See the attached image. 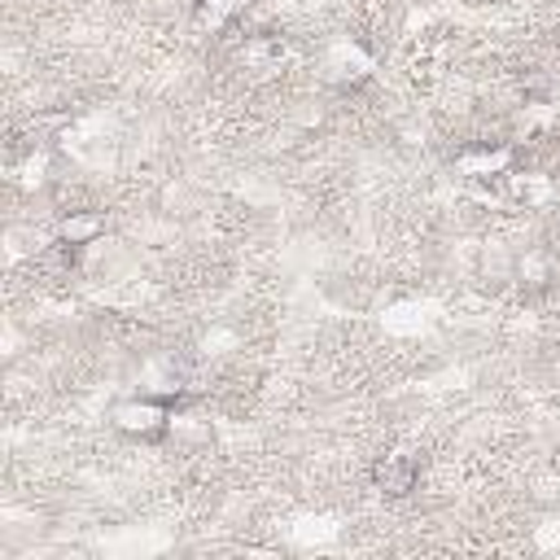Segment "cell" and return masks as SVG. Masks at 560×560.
<instances>
[{
    "label": "cell",
    "mask_w": 560,
    "mask_h": 560,
    "mask_svg": "<svg viewBox=\"0 0 560 560\" xmlns=\"http://www.w3.org/2000/svg\"><path fill=\"white\" fill-rule=\"evenodd\" d=\"M175 416L179 411H175V398L171 394H131V398L114 402L109 424L122 438H131V442H162V438H171Z\"/></svg>",
    "instance_id": "6da1fadb"
},
{
    "label": "cell",
    "mask_w": 560,
    "mask_h": 560,
    "mask_svg": "<svg viewBox=\"0 0 560 560\" xmlns=\"http://www.w3.org/2000/svg\"><path fill=\"white\" fill-rule=\"evenodd\" d=\"M249 4H254V0H197V22L210 26V31H223V26H232L236 18H245Z\"/></svg>",
    "instance_id": "277c9868"
},
{
    "label": "cell",
    "mask_w": 560,
    "mask_h": 560,
    "mask_svg": "<svg viewBox=\"0 0 560 560\" xmlns=\"http://www.w3.org/2000/svg\"><path fill=\"white\" fill-rule=\"evenodd\" d=\"M372 486L385 494V499H407L416 486H420V459L416 455H385L372 464Z\"/></svg>",
    "instance_id": "7a4b0ae2"
},
{
    "label": "cell",
    "mask_w": 560,
    "mask_h": 560,
    "mask_svg": "<svg viewBox=\"0 0 560 560\" xmlns=\"http://www.w3.org/2000/svg\"><path fill=\"white\" fill-rule=\"evenodd\" d=\"M101 236H105V219L92 214V210H70V214L57 223V241H61L70 254L101 245Z\"/></svg>",
    "instance_id": "3957f363"
}]
</instances>
